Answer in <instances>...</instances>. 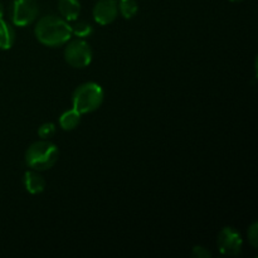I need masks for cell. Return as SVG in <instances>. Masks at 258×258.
<instances>
[{"instance_id":"6da1fadb","label":"cell","mask_w":258,"mask_h":258,"mask_svg":"<svg viewBox=\"0 0 258 258\" xmlns=\"http://www.w3.org/2000/svg\"><path fill=\"white\" fill-rule=\"evenodd\" d=\"M34 34L40 44L53 48L64 45L72 37V30L67 20L63 18L45 15L35 24Z\"/></svg>"},{"instance_id":"7a4b0ae2","label":"cell","mask_w":258,"mask_h":258,"mask_svg":"<svg viewBox=\"0 0 258 258\" xmlns=\"http://www.w3.org/2000/svg\"><path fill=\"white\" fill-rule=\"evenodd\" d=\"M59 150L53 143L48 140H39L33 143L25 151V163L30 169L44 171L52 168L58 160Z\"/></svg>"},{"instance_id":"3957f363","label":"cell","mask_w":258,"mask_h":258,"mask_svg":"<svg viewBox=\"0 0 258 258\" xmlns=\"http://www.w3.org/2000/svg\"><path fill=\"white\" fill-rule=\"evenodd\" d=\"M105 100V92L98 83L86 82L78 86L72 96V105L76 111L85 115L98 110Z\"/></svg>"},{"instance_id":"277c9868","label":"cell","mask_w":258,"mask_h":258,"mask_svg":"<svg viewBox=\"0 0 258 258\" xmlns=\"http://www.w3.org/2000/svg\"><path fill=\"white\" fill-rule=\"evenodd\" d=\"M64 59L71 67L85 68L90 66L92 60V49L85 39L77 38L68 43L66 47Z\"/></svg>"},{"instance_id":"5b68a950","label":"cell","mask_w":258,"mask_h":258,"mask_svg":"<svg viewBox=\"0 0 258 258\" xmlns=\"http://www.w3.org/2000/svg\"><path fill=\"white\" fill-rule=\"evenodd\" d=\"M39 9L35 0H13L12 22L15 27H27L32 24Z\"/></svg>"},{"instance_id":"8992f818","label":"cell","mask_w":258,"mask_h":258,"mask_svg":"<svg viewBox=\"0 0 258 258\" xmlns=\"http://www.w3.org/2000/svg\"><path fill=\"white\" fill-rule=\"evenodd\" d=\"M217 246L224 256H238L243 248V239L241 233L233 227H224L218 234Z\"/></svg>"},{"instance_id":"52a82bcc","label":"cell","mask_w":258,"mask_h":258,"mask_svg":"<svg viewBox=\"0 0 258 258\" xmlns=\"http://www.w3.org/2000/svg\"><path fill=\"white\" fill-rule=\"evenodd\" d=\"M93 19L100 25H108L115 22L118 15L116 0H98L92 10Z\"/></svg>"},{"instance_id":"ba28073f","label":"cell","mask_w":258,"mask_h":258,"mask_svg":"<svg viewBox=\"0 0 258 258\" xmlns=\"http://www.w3.org/2000/svg\"><path fill=\"white\" fill-rule=\"evenodd\" d=\"M24 188L30 194H39L45 189V179L37 170H28L23 178Z\"/></svg>"},{"instance_id":"9c48e42d","label":"cell","mask_w":258,"mask_h":258,"mask_svg":"<svg viewBox=\"0 0 258 258\" xmlns=\"http://www.w3.org/2000/svg\"><path fill=\"white\" fill-rule=\"evenodd\" d=\"M58 10L62 18L67 22H75L81 14L80 0H59Z\"/></svg>"},{"instance_id":"30bf717a","label":"cell","mask_w":258,"mask_h":258,"mask_svg":"<svg viewBox=\"0 0 258 258\" xmlns=\"http://www.w3.org/2000/svg\"><path fill=\"white\" fill-rule=\"evenodd\" d=\"M15 32L14 28L5 22L4 18L0 19V49L8 50L14 45Z\"/></svg>"},{"instance_id":"8fae6325","label":"cell","mask_w":258,"mask_h":258,"mask_svg":"<svg viewBox=\"0 0 258 258\" xmlns=\"http://www.w3.org/2000/svg\"><path fill=\"white\" fill-rule=\"evenodd\" d=\"M81 113L76 111L75 108L64 111L59 117V126L64 131H72L80 125L81 122Z\"/></svg>"},{"instance_id":"7c38bea8","label":"cell","mask_w":258,"mask_h":258,"mask_svg":"<svg viewBox=\"0 0 258 258\" xmlns=\"http://www.w3.org/2000/svg\"><path fill=\"white\" fill-rule=\"evenodd\" d=\"M118 14L122 15L125 19H131L136 15L139 5L136 0H118L117 2Z\"/></svg>"},{"instance_id":"4fadbf2b","label":"cell","mask_w":258,"mask_h":258,"mask_svg":"<svg viewBox=\"0 0 258 258\" xmlns=\"http://www.w3.org/2000/svg\"><path fill=\"white\" fill-rule=\"evenodd\" d=\"M71 30H72V35L81 38V39H85V38L90 37L92 34L93 28L92 25L86 22H77L76 24L71 25Z\"/></svg>"},{"instance_id":"5bb4252c","label":"cell","mask_w":258,"mask_h":258,"mask_svg":"<svg viewBox=\"0 0 258 258\" xmlns=\"http://www.w3.org/2000/svg\"><path fill=\"white\" fill-rule=\"evenodd\" d=\"M55 134V125L53 122H44L38 128V136L43 140H49Z\"/></svg>"},{"instance_id":"9a60e30c","label":"cell","mask_w":258,"mask_h":258,"mask_svg":"<svg viewBox=\"0 0 258 258\" xmlns=\"http://www.w3.org/2000/svg\"><path fill=\"white\" fill-rule=\"evenodd\" d=\"M247 237H248V242L253 248H257L258 246V223L253 222L249 226L248 231H247Z\"/></svg>"},{"instance_id":"2e32d148","label":"cell","mask_w":258,"mask_h":258,"mask_svg":"<svg viewBox=\"0 0 258 258\" xmlns=\"http://www.w3.org/2000/svg\"><path fill=\"white\" fill-rule=\"evenodd\" d=\"M191 256L196 258H209L212 256L211 252L208 249H206L202 246H196L193 247V251H191Z\"/></svg>"},{"instance_id":"e0dca14e","label":"cell","mask_w":258,"mask_h":258,"mask_svg":"<svg viewBox=\"0 0 258 258\" xmlns=\"http://www.w3.org/2000/svg\"><path fill=\"white\" fill-rule=\"evenodd\" d=\"M2 18H4V5L0 3V19H2Z\"/></svg>"},{"instance_id":"ac0fdd59","label":"cell","mask_w":258,"mask_h":258,"mask_svg":"<svg viewBox=\"0 0 258 258\" xmlns=\"http://www.w3.org/2000/svg\"><path fill=\"white\" fill-rule=\"evenodd\" d=\"M229 2H232V3H241V2H243V0H229Z\"/></svg>"}]
</instances>
